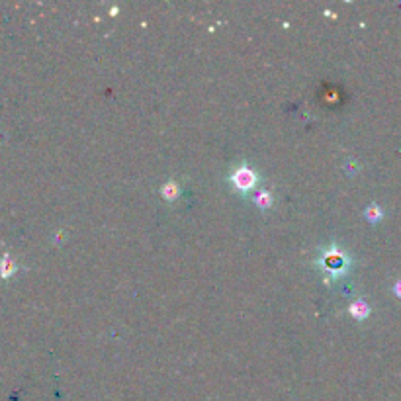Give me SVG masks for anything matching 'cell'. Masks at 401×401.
Returning a JSON list of instances; mask_svg holds the SVG:
<instances>
[{
    "mask_svg": "<svg viewBox=\"0 0 401 401\" xmlns=\"http://www.w3.org/2000/svg\"><path fill=\"white\" fill-rule=\"evenodd\" d=\"M255 182H256V174L251 168H247V166H241V168H237L233 172V184L237 186V190H241V192L251 190L255 186Z\"/></svg>",
    "mask_w": 401,
    "mask_h": 401,
    "instance_id": "cell-1",
    "label": "cell"
},
{
    "mask_svg": "<svg viewBox=\"0 0 401 401\" xmlns=\"http://www.w3.org/2000/svg\"><path fill=\"white\" fill-rule=\"evenodd\" d=\"M339 266H343V258H341V255H329V258L325 260V268L331 270V272L339 274L341 272Z\"/></svg>",
    "mask_w": 401,
    "mask_h": 401,
    "instance_id": "cell-2",
    "label": "cell"
},
{
    "mask_svg": "<svg viewBox=\"0 0 401 401\" xmlns=\"http://www.w3.org/2000/svg\"><path fill=\"white\" fill-rule=\"evenodd\" d=\"M350 313H352L356 319H362V317L368 315V306H366L364 302H356V304L350 306Z\"/></svg>",
    "mask_w": 401,
    "mask_h": 401,
    "instance_id": "cell-3",
    "label": "cell"
},
{
    "mask_svg": "<svg viewBox=\"0 0 401 401\" xmlns=\"http://www.w3.org/2000/svg\"><path fill=\"white\" fill-rule=\"evenodd\" d=\"M255 202L258 208H268V206L272 204V198H270V194L264 190V192H258V194H256Z\"/></svg>",
    "mask_w": 401,
    "mask_h": 401,
    "instance_id": "cell-4",
    "label": "cell"
},
{
    "mask_svg": "<svg viewBox=\"0 0 401 401\" xmlns=\"http://www.w3.org/2000/svg\"><path fill=\"white\" fill-rule=\"evenodd\" d=\"M176 194H178V188H176V184L174 182H168L163 186V196L166 200H174Z\"/></svg>",
    "mask_w": 401,
    "mask_h": 401,
    "instance_id": "cell-5",
    "label": "cell"
},
{
    "mask_svg": "<svg viewBox=\"0 0 401 401\" xmlns=\"http://www.w3.org/2000/svg\"><path fill=\"white\" fill-rule=\"evenodd\" d=\"M14 270H16V268H14V264H12L8 258H4V260H2V264H0V274H2V276H10V274L14 272Z\"/></svg>",
    "mask_w": 401,
    "mask_h": 401,
    "instance_id": "cell-6",
    "label": "cell"
},
{
    "mask_svg": "<svg viewBox=\"0 0 401 401\" xmlns=\"http://www.w3.org/2000/svg\"><path fill=\"white\" fill-rule=\"evenodd\" d=\"M368 218L372 219V221H376V219L380 218V212H378V208H370V210H368Z\"/></svg>",
    "mask_w": 401,
    "mask_h": 401,
    "instance_id": "cell-7",
    "label": "cell"
},
{
    "mask_svg": "<svg viewBox=\"0 0 401 401\" xmlns=\"http://www.w3.org/2000/svg\"><path fill=\"white\" fill-rule=\"evenodd\" d=\"M395 292H397V295H401V282H397V286H395Z\"/></svg>",
    "mask_w": 401,
    "mask_h": 401,
    "instance_id": "cell-8",
    "label": "cell"
}]
</instances>
